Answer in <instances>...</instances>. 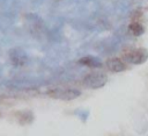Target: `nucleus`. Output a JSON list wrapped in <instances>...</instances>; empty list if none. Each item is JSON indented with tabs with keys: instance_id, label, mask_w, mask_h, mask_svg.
Listing matches in <instances>:
<instances>
[{
	"instance_id": "1",
	"label": "nucleus",
	"mask_w": 148,
	"mask_h": 136,
	"mask_svg": "<svg viewBox=\"0 0 148 136\" xmlns=\"http://www.w3.org/2000/svg\"><path fill=\"white\" fill-rule=\"evenodd\" d=\"M83 84L90 88H99L106 84V76L103 73H89L83 78Z\"/></svg>"
},
{
	"instance_id": "5",
	"label": "nucleus",
	"mask_w": 148,
	"mask_h": 136,
	"mask_svg": "<svg viewBox=\"0 0 148 136\" xmlns=\"http://www.w3.org/2000/svg\"><path fill=\"white\" fill-rule=\"evenodd\" d=\"M79 63L81 65H86V66H89V67H101L102 66V62L96 58V57H92V56H86V57H82Z\"/></svg>"
},
{
	"instance_id": "4",
	"label": "nucleus",
	"mask_w": 148,
	"mask_h": 136,
	"mask_svg": "<svg viewBox=\"0 0 148 136\" xmlns=\"http://www.w3.org/2000/svg\"><path fill=\"white\" fill-rule=\"evenodd\" d=\"M106 67L112 72H121L125 70V64L119 58H111L106 62Z\"/></svg>"
},
{
	"instance_id": "2",
	"label": "nucleus",
	"mask_w": 148,
	"mask_h": 136,
	"mask_svg": "<svg viewBox=\"0 0 148 136\" xmlns=\"http://www.w3.org/2000/svg\"><path fill=\"white\" fill-rule=\"evenodd\" d=\"M124 58H125V60H127L128 63H132V64H142L148 59V50L140 48V49H136V50H133V51L126 53L124 56Z\"/></svg>"
},
{
	"instance_id": "6",
	"label": "nucleus",
	"mask_w": 148,
	"mask_h": 136,
	"mask_svg": "<svg viewBox=\"0 0 148 136\" xmlns=\"http://www.w3.org/2000/svg\"><path fill=\"white\" fill-rule=\"evenodd\" d=\"M10 57H12V62L16 65H22L25 63V57L22 52H18L16 50H12L10 52Z\"/></svg>"
},
{
	"instance_id": "7",
	"label": "nucleus",
	"mask_w": 148,
	"mask_h": 136,
	"mask_svg": "<svg viewBox=\"0 0 148 136\" xmlns=\"http://www.w3.org/2000/svg\"><path fill=\"white\" fill-rule=\"evenodd\" d=\"M128 29H130V31H131L134 36H140V35H142L143 31H145L143 27H142L140 23H138V22H133V23H131L130 27H128Z\"/></svg>"
},
{
	"instance_id": "3",
	"label": "nucleus",
	"mask_w": 148,
	"mask_h": 136,
	"mask_svg": "<svg viewBox=\"0 0 148 136\" xmlns=\"http://www.w3.org/2000/svg\"><path fill=\"white\" fill-rule=\"evenodd\" d=\"M81 92L75 88H67V90H57L51 93L52 96L61 100H73L77 96H80Z\"/></svg>"
}]
</instances>
